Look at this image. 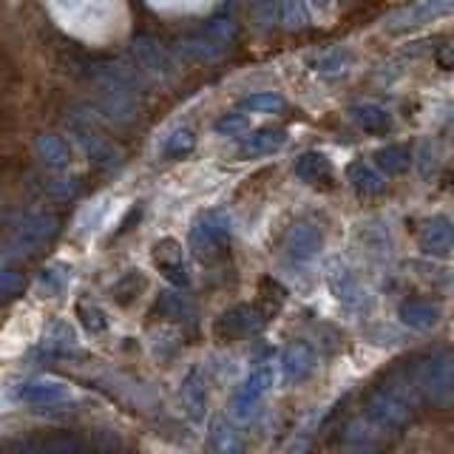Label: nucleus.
I'll return each mask as SVG.
<instances>
[{
	"label": "nucleus",
	"instance_id": "obj_1",
	"mask_svg": "<svg viewBox=\"0 0 454 454\" xmlns=\"http://www.w3.org/2000/svg\"><path fill=\"white\" fill-rule=\"evenodd\" d=\"M415 378L406 375H392L387 383L372 389L366 397V418L375 420L380 429H397L403 426L411 415V403H415Z\"/></svg>",
	"mask_w": 454,
	"mask_h": 454
},
{
	"label": "nucleus",
	"instance_id": "obj_2",
	"mask_svg": "<svg viewBox=\"0 0 454 454\" xmlns=\"http://www.w3.org/2000/svg\"><path fill=\"white\" fill-rule=\"evenodd\" d=\"M418 389L432 406L454 403V352H434L423 358L415 375Z\"/></svg>",
	"mask_w": 454,
	"mask_h": 454
},
{
	"label": "nucleus",
	"instance_id": "obj_3",
	"mask_svg": "<svg viewBox=\"0 0 454 454\" xmlns=\"http://www.w3.org/2000/svg\"><path fill=\"white\" fill-rule=\"evenodd\" d=\"M270 387H273V366L264 364V366L255 369V372H250V378L236 389L233 401H231L233 415H236L239 420L253 418L255 406L262 403V397L270 392Z\"/></svg>",
	"mask_w": 454,
	"mask_h": 454
},
{
	"label": "nucleus",
	"instance_id": "obj_4",
	"mask_svg": "<svg viewBox=\"0 0 454 454\" xmlns=\"http://www.w3.org/2000/svg\"><path fill=\"white\" fill-rule=\"evenodd\" d=\"M451 9H454V0H420V4L392 14L387 20V28L389 32H409V28H418V26H426L437 18H443V14H449Z\"/></svg>",
	"mask_w": 454,
	"mask_h": 454
},
{
	"label": "nucleus",
	"instance_id": "obj_5",
	"mask_svg": "<svg viewBox=\"0 0 454 454\" xmlns=\"http://www.w3.org/2000/svg\"><path fill=\"white\" fill-rule=\"evenodd\" d=\"M326 281H330L333 295L344 307H358V304H364V287H361V281L355 278V273H352V270L344 262L333 259L330 264H326Z\"/></svg>",
	"mask_w": 454,
	"mask_h": 454
},
{
	"label": "nucleus",
	"instance_id": "obj_6",
	"mask_svg": "<svg viewBox=\"0 0 454 454\" xmlns=\"http://www.w3.org/2000/svg\"><path fill=\"white\" fill-rule=\"evenodd\" d=\"M262 324H264V318H262L259 307L239 304V307H231L227 312H222V318L216 321V333L222 338H241V335L255 333Z\"/></svg>",
	"mask_w": 454,
	"mask_h": 454
},
{
	"label": "nucleus",
	"instance_id": "obj_7",
	"mask_svg": "<svg viewBox=\"0 0 454 454\" xmlns=\"http://www.w3.org/2000/svg\"><path fill=\"white\" fill-rule=\"evenodd\" d=\"M227 239H231V219H227L224 210H213L207 216H202L193 227V247L196 250H216V247H224Z\"/></svg>",
	"mask_w": 454,
	"mask_h": 454
},
{
	"label": "nucleus",
	"instance_id": "obj_8",
	"mask_svg": "<svg viewBox=\"0 0 454 454\" xmlns=\"http://www.w3.org/2000/svg\"><path fill=\"white\" fill-rule=\"evenodd\" d=\"M321 231L316 224H295L293 231L287 233V239H284V250H287V255L293 262H309L312 255L321 253Z\"/></svg>",
	"mask_w": 454,
	"mask_h": 454
},
{
	"label": "nucleus",
	"instance_id": "obj_9",
	"mask_svg": "<svg viewBox=\"0 0 454 454\" xmlns=\"http://www.w3.org/2000/svg\"><path fill=\"white\" fill-rule=\"evenodd\" d=\"M312 369H316V352H312L309 344H304V340H295V344H290L287 349H284V355H281L284 380L298 383V380L309 378Z\"/></svg>",
	"mask_w": 454,
	"mask_h": 454
},
{
	"label": "nucleus",
	"instance_id": "obj_10",
	"mask_svg": "<svg viewBox=\"0 0 454 454\" xmlns=\"http://www.w3.org/2000/svg\"><path fill=\"white\" fill-rule=\"evenodd\" d=\"M420 250L429 255H449L454 250V219L437 216L420 231Z\"/></svg>",
	"mask_w": 454,
	"mask_h": 454
},
{
	"label": "nucleus",
	"instance_id": "obj_11",
	"mask_svg": "<svg viewBox=\"0 0 454 454\" xmlns=\"http://www.w3.org/2000/svg\"><path fill=\"white\" fill-rule=\"evenodd\" d=\"M344 440H347V446L358 454H378V449L383 443V434H380V426L375 420L358 418L347 426Z\"/></svg>",
	"mask_w": 454,
	"mask_h": 454
},
{
	"label": "nucleus",
	"instance_id": "obj_12",
	"mask_svg": "<svg viewBox=\"0 0 454 454\" xmlns=\"http://www.w3.org/2000/svg\"><path fill=\"white\" fill-rule=\"evenodd\" d=\"M153 259H156V264H160L162 273L174 284H179V287L188 284V273H184V264H182V250H179V245L174 239L160 241L156 250H153Z\"/></svg>",
	"mask_w": 454,
	"mask_h": 454
},
{
	"label": "nucleus",
	"instance_id": "obj_13",
	"mask_svg": "<svg viewBox=\"0 0 454 454\" xmlns=\"http://www.w3.org/2000/svg\"><path fill=\"white\" fill-rule=\"evenodd\" d=\"M397 316H401L409 330H432L440 318V309L432 301H423V298H409L397 309Z\"/></svg>",
	"mask_w": 454,
	"mask_h": 454
},
{
	"label": "nucleus",
	"instance_id": "obj_14",
	"mask_svg": "<svg viewBox=\"0 0 454 454\" xmlns=\"http://www.w3.org/2000/svg\"><path fill=\"white\" fill-rule=\"evenodd\" d=\"M210 446L216 454H245V437L239 434L233 423L219 418L210 429Z\"/></svg>",
	"mask_w": 454,
	"mask_h": 454
},
{
	"label": "nucleus",
	"instance_id": "obj_15",
	"mask_svg": "<svg viewBox=\"0 0 454 454\" xmlns=\"http://www.w3.org/2000/svg\"><path fill=\"white\" fill-rule=\"evenodd\" d=\"M347 176L352 182V188L358 191L361 196H380L383 191H387V182H383V176L378 174L375 168H369L366 162H352L347 168Z\"/></svg>",
	"mask_w": 454,
	"mask_h": 454
},
{
	"label": "nucleus",
	"instance_id": "obj_16",
	"mask_svg": "<svg viewBox=\"0 0 454 454\" xmlns=\"http://www.w3.org/2000/svg\"><path fill=\"white\" fill-rule=\"evenodd\" d=\"M352 120L369 134H383V131H389V125H392L389 111L375 103H358L352 108Z\"/></svg>",
	"mask_w": 454,
	"mask_h": 454
},
{
	"label": "nucleus",
	"instance_id": "obj_17",
	"mask_svg": "<svg viewBox=\"0 0 454 454\" xmlns=\"http://www.w3.org/2000/svg\"><path fill=\"white\" fill-rule=\"evenodd\" d=\"M330 174H333V165L318 151H307L295 160V176L301 182H321V179H330Z\"/></svg>",
	"mask_w": 454,
	"mask_h": 454
},
{
	"label": "nucleus",
	"instance_id": "obj_18",
	"mask_svg": "<svg viewBox=\"0 0 454 454\" xmlns=\"http://www.w3.org/2000/svg\"><path fill=\"white\" fill-rule=\"evenodd\" d=\"M284 142H287V134L284 131H259L253 134L250 139H245V145H241V156H247V160H253V156H267L278 151Z\"/></svg>",
	"mask_w": 454,
	"mask_h": 454
},
{
	"label": "nucleus",
	"instance_id": "obj_19",
	"mask_svg": "<svg viewBox=\"0 0 454 454\" xmlns=\"http://www.w3.org/2000/svg\"><path fill=\"white\" fill-rule=\"evenodd\" d=\"M375 165L383 174H403L411 165V151L406 145H389L375 153Z\"/></svg>",
	"mask_w": 454,
	"mask_h": 454
},
{
	"label": "nucleus",
	"instance_id": "obj_20",
	"mask_svg": "<svg viewBox=\"0 0 454 454\" xmlns=\"http://www.w3.org/2000/svg\"><path fill=\"white\" fill-rule=\"evenodd\" d=\"M312 66H316L318 74H340L347 66H349V51L344 46H333V49H326L324 54H318L316 60H312Z\"/></svg>",
	"mask_w": 454,
	"mask_h": 454
},
{
	"label": "nucleus",
	"instance_id": "obj_21",
	"mask_svg": "<svg viewBox=\"0 0 454 454\" xmlns=\"http://www.w3.org/2000/svg\"><path fill=\"white\" fill-rule=\"evenodd\" d=\"M182 397H184V406L191 409V415L202 418V411H205V387H202V380H199V372H193L188 380H184Z\"/></svg>",
	"mask_w": 454,
	"mask_h": 454
},
{
	"label": "nucleus",
	"instance_id": "obj_22",
	"mask_svg": "<svg viewBox=\"0 0 454 454\" xmlns=\"http://www.w3.org/2000/svg\"><path fill=\"white\" fill-rule=\"evenodd\" d=\"M241 108L259 111V114H278L284 111V99L273 91H262V94H250L245 103H241Z\"/></svg>",
	"mask_w": 454,
	"mask_h": 454
},
{
	"label": "nucleus",
	"instance_id": "obj_23",
	"mask_svg": "<svg viewBox=\"0 0 454 454\" xmlns=\"http://www.w3.org/2000/svg\"><path fill=\"white\" fill-rule=\"evenodd\" d=\"M23 401H35V403H46V401H63L66 389L54 387V383H32V387L20 389Z\"/></svg>",
	"mask_w": 454,
	"mask_h": 454
},
{
	"label": "nucleus",
	"instance_id": "obj_24",
	"mask_svg": "<svg viewBox=\"0 0 454 454\" xmlns=\"http://www.w3.org/2000/svg\"><path fill=\"white\" fill-rule=\"evenodd\" d=\"M205 35H207L205 40L216 43V46H227V43L236 37V23L227 20V18H216L205 26Z\"/></svg>",
	"mask_w": 454,
	"mask_h": 454
},
{
	"label": "nucleus",
	"instance_id": "obj_25",
	"mask_svg": "<svg viewBox=\"0 0 454 454\" xmlns=\"http://www.w3.org/2000/svg\"><path fill=\"white\" fill-rule=\"evenodd\" d=\"M281 20L290 28H301L309 23L304 0H281Z\"/></svg>",
	"mask_w": 454,
	"mask_h": 454
},
{
	"label": "nucleus",
	"instance_id": "obj_26",
	"mask_svg": "<svg viewBox=\"0 0 454 454\" xmlns=\"http://www.w3.org/2000/svg\"><path fill=\"white\" fill-rule=\"evenodd\" d=\"M247 128H250V122H247L245 114H227V117H222L216 122V134H222V137H239V134H245Z\"/></svg>",
	"mask_w": 454,
	"mask_h": 454
},
{
	"label": "nucleus",
	"instance_id": "obj_27",
	"mask_svg": "<svg viewBox=\"0 0 454 454\" xmlns=\"http://www.w3.org/2000/svg\"><path fill=\"white\" fill-rule=\"evenodd\" d=\"M191 148H193V134L188 131V128H182V131H176L174 137L168 139L165 153L168 156H184Z\"/></svg>",
	"mask_w": 454,
	"mask_h": 454
},
{
	"label": "nucleus",
	"instance_id": "obj_28",
	"mask_svg": "<svg viewBox=\"0 0 454 454\" xmlns=\"http://www.w3.org/2000/svg\"><path fill=\"white\" fill-rule=\"evenodd\" d=\"M437 66L440 68H454V40L443 43V46L437 49Z\"/></svg>",
	"mask_w": 454,
	"mask_h": 454
},
{
	"label": "nucleus",
	"instance_id": "obj_29",
	"mask_svg": "<svg viewBox=\"0 0 454 454\" xmlns=\"http://www.w3.org/2000/svg\"><path fill=\"white\" fill-rule=\"evenodd\" d=\"M309 4H316V6H324V4H330V0H309Z\"/></svg>",
	"mask_w": 454,
	"mask_h": 454
},
{
	"label": "nucleus",
	"instance_id": "obj_30",
	"mask_svg": "<svg viewBox=\"0 0 454 454\" xmlns=\"http://www.w3.org/2000/svg\"><path fill=\"white\" fill-rule=\"evenodd\" d=\"M250 4H253V0H250Z\"/></svg>",
	"mask_w": 454,
	"mask_h": 454
}]
</instances>
